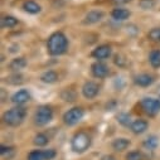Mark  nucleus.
<instances>
[{
	"instance_id": "obj_1",
	"label": "nucleus",
	"mask_w": 160,
	"mask_h": 160,
	"mask_svg": "<svg viewBox=\"0 0 160 160\" xmlns=\"http://www.w3.org/2000/svg\"><path fill=\"white\" fill-rule=\"evenodd\" d=\"M68 47V41L67 37L62 32H56L53 33L47 42V49L51 56H61L67 51Z\"/></svg>"
},
{
	"instance_id": "obj_2",
	"label": "nucleus",
	"mask_w": 160,
	"mask_h": 160,
	"mask_svg": "<svg viewBox=\"0 0 160 160\" xmlns=\"http://www.w3.org/2000/svg\"><path fill=\"white\" fill-rule=\"evenodd\" d=\"M25 115H27V111L24 107L22 106H15L10 110H8L4 116H3V120L4 122L8 125V126H12V128H17L19 125H22V122L24 121L25 118Z\"/></svg>"
},
{
	"instance_id": "obj_3",
	"label": "nucleus",
	"mask_w": 160,
	"mask_h": 160,
	"mask_svg": "<svg viewBox=\"0 0 160 160\" xmlns=\"http://www.w3.org/2000/svg\"><path fill=\"white\" fill-rule=\"evenodd\" d=\"M91 146V136L85 131H78L74 134L71 141V148L74 152L82 154Z\"/></svg>"
},
{
	"instance_id": "obj_4",
	"label": "nucleus",
	"mask_w": 160,
	"mask_h": 160,
	"mask_svg": "<svg viewBox=\"0 0 160 160\" xmlns=\"http://www.w3.org/2000/svg\"><path fill=\"white\" fill-rule=\"evenodd\" d=\"M53 118V110L51 106L43 105V106H39L35 111L34 115V122L38 126H44L47 124H49Z\"/></svg>"
},
{
	"instance_id": "obj_5",
	"label": "nucleus",
	"mask_w": 160,
	"mask_h": 160,
	"mask_svg": "<svg viewBox=\"0 0 160 160\" xmlns=\"http://www.w3.org/2000/svg\"><path fill=\"white\" fill-rule=\"evenodd\" d=\"M83 115H85V112H83L82 107H73L63 115V122L68 126H73L81 121Z\"/></svg>"
},
{
	"instance_id": "obj_6",
	"label": "nucleus",
	"mask_w": 160,
	"mask_h": 160,
	"mask_svg": "<svg viewBox=\"0 0 160 160\" xmlns=\"http://www.w3.org/2000/svg\"><path fill=\"white\" fill-rule=\"evenodd\" d=\"M144 112L149 116H155L160 112V100L152 97H145L140 102Z\"/></svg>"
},
{
	"instance_id": "obj_7",
	"label": "nucleus",
	"mask_w": 160,
	"mask_h": 160,
	"mask_svg": "<svg viewBox=\"0 0 160 160\" xmlns=\"http://www.w3.org/2000/svg\"><path fill=\"white\" fill-rule=\"evenodd\" d=\"M98 92H100L98 85L95 83V82H92V81H88V82H86V83L82 86V95H83L86 98H88V100L95 98V97L98 95Z\"/></svg>"
},
{
	"instance_id": "obj_8",
	"label": "nucleus",
	"mask_w": 160,
	"mask_h": 160,
	"mask_svg": "<svg viewBox=\"0 0 160 160\" xmlns=\"http://www.w3.org/2000/svg\"><path fill=\"white\" fill-rule=\"evenodd\" d=\"M91 73H92V76L96 77V78H105V77L108 76L110 69H108V67H107L105 63H102V62H96V63H93V64L91 66Z\"/></svg>"
},
{
	"instance_id": "obj_9",
	"label": "nucleus",
	"mask_w": 160,
	"mask_h": 160,
	"mask_svg": "<svg viewBox=\"0 0 160 160\" xmlns=\"http://www.w3.org/2000/svg\"><path fill=\"white\" fill-rule=\"evenodd\" d=\"M111 47L107 46V44H102V46H98L96 49L92 51V57L98 59V61H102V59H106L111 56Z\"/></svg>"
},
{
	"instance_id": "obj_10",
	"label": "nucleus",
	"mask_w": 160,
	"mask_h": 160,
	"mask_svg": "<svg viewBox=\"0 0 160 160\" xmlns=\"http://www.w3.org/2000/svg\"><path fill=\"white\" fill-rule=\"evenodd\" d=\"M102 18H103V13L101 10H92V12H90V13L86 14V17L82 20V24H85V25H92V24L98 23Z\"/></svg>"
},
{
	"instance_id": "obj_11",
	"label": "nucleus",
	"mask_w": 160,
	"mask_h": 160,
	"mask_svg": "<svg viewBox=\"0 0 160 160\" xmlns=\"http://www.w3.org/2000/svg\"><path fill=\"white\" fill-rule=\"evenodd\" d=\"M30 100V93L27 90H19L18 92H15L12 96V101L13 103H15L17 106H22L25 102H28Z\"/></svg>"
},
{
	"instance_id": "obj_12",
	"label": "nucleus",
	"mask_w": 160,
	"mask_h": 160,
	"mask_svg": "<svg viewBox=\"0 0 160 160\" xmlns=\"http://www.w3.org/2000/svg\"><path fill=\"white\" fill-rule=\"evenodd\" d=\"M134 82L136 86H140V87H149L152 85L154 82V77L151 74H148V73H141V74H138L135 78H134Z\"/></svg>"
},
{
	"instance_id": "obj_13",
	"label": "nucleus",
	"mask_w": 160,
	"mask_h": 160,
	"mask_svg": "<svg viewBox=\"0 0 160 160\" xmlns=\"http://www.w3.org/2000/svg\"><path fill=\"white\" fill-rule=\"evenodd\" d=\"M148 126H149V124L145 121V120L138 118V120H134L132 124L130 125V130H131L134 134L140 135V134H142V132H145V131L148 130Z\"/></svg>"
},
{
	"instance_id": "obj_14",
	"label": "nucleus",
	"mask_w": 160,
	"mask_h": 160,
	"mask_svg": "<svg viewBox=\"0 0 160 160\" xmlns=\"http://www.w3.org/2000/svg\"><path fill=\"white\" fill-rule=\"evenodd\" d=\"M111 17H112L115 20L122 22V20L129 19V17H130V12H129L128 9H124V8H116V9L112 10Z\"/></svg>"
},
{
	"instance_id": "obj_15",
	"label": "nucleus",
	"mask_w": 160,
	"mask_h": 160,
	"mask_svg": "<svg viewBox=\"0 0 160 160\" xmlns=\"http://www.w3.org/2000/svg\"><path fill=\"white\" fill-rule=\"evenodd\" d=\"M23 9L29 14H38L42 10L41 5H39L38 3H35V2H33V0H28V2H25L23 4Z\"/></svg>"
},
{
	"instance_id": "obj_16",
	"label": "nucleus",
	"mask_w": 160,
	"mask_h": 160,
	"mask_svg": "<svg viewBox=\"0 0 160 160\" xmlns=\"http://www.w3.org/2000/svg\"><path fill=\"white\" fill-rule=\"evenodd\" d=\"M129 145H130V140H128L125 138H118V139L113 140V142H112V148L115 151H124L129 148Z\"/></svg>"
},
{
	"instance_id": "obj_17",
	"label": "nucleus",
	"mask_w": 160,
	"mask_h": 160,
	"mask_svg": "<svg viewBox=\"0 0 160 160\" xmlns=\"http://www.w3.org/2000/svg\"><path fill=\"white\" fill-rule=\"evenodd\" d=\"M41 79H42V82H44V83L52 85V83L57 82L58 74H57V72H54V71H47V72H44V73L41 76Z\"/></svg>"
},
{
	"instance_id": "obj_18",
	"label": "nucleus",
	"mask_w": 160,
	"mask_h": 160,
	"mask_svg": "<svg viewBox=\"0 0 160 160\" xmlns=\"http://www.w3.org/2000/svg\"><path fill=\"white\" fill-rule=\"evenodd\" d=\"M25 66H27V61H25V58H23V57H18V58H14V59L10 62L9 68H10L12 71H20V69L25 68Z\"/></svg>"
},
{
	"instance_id": "obj_19",
	"label": "nucleus",
	"mask_w": 160,
	"mask_h": 160,
	"mask_svg": "<svg viewBox=\"0 0 160 160\" xmlns=\"http://www.w3.org/2000/svg\"><path fill=\"white\" fill-rule=\"evenodd\" d=\"M159 145V139L155 135H150L149 138H146L144 140V148L149 149V150H155Z\"/></svg>"
},
{
	"instance_id": "obj_20",
	"label": "nucleus",
	"mask_w": 160,
	"mask_h": 160,
	"mask_svg": "<svg viewBox=\"0 0 160 160\" xmlns=\"http://www.w3.org/2000/svg\"><path fill=\"white\" fill-rule=\"evenodd\" d=\"M149 62L154 68H160V51L155 49L149 56Z\"/></svg>"
},
{
	"instance_id": "obj_21",
	"label": "nucleus",
	"mask_w": 160,
	"mask_h": 160,
	"mask_svg": "<svg viewBox=\"0 0 160 160\" xmlns=\"http://www.w3.org/2000/svg\"><path fill=\"white\" fill-rule=\"evenodd\" d=\"M18 24V19L10 15H7L2 19V27L3 28H14Z\"/></svg>"
},
{
	"instance_id": "obj_22",
	"label": "nucleus",
	"mask_w": 160,
	"mask_h": 160,
	"mask_svg": "<svg viewBox=\"0 0 160 160\" xmlns=\"http://www.w3.org/2000/svg\"><path fill=\"white\" fill-rule=\"evenodd\" d=\"M48 138H47V135H44V134H37L35 136H34V144L37 145V146H46L47 144H48Z\"/></svg>"
},
{
	"instance_id": "obj_23",
	"label": "nucleus",
	"mask_w": 160,
	"mask_h": 160,
	"mask_svg": "<svg viewBox=\"0 0 160 160\" xmlns=\"http://www.w3.org/2000/svg\"><path fill=\"white\" fill-rule=\"evenodd\" d=\"M28 160H46L44 151H42V150H34V151L29 152Z\"/></svg>"
},
{
	"instance_id": "obj_24",
	"label": "nucleus",
	"mask_w": 160,
	"mask_h": 160,
	"mask_svg": "<svg viewBox=\"0 0 160 160\" xmlns=\"http://www.w3.org/2000/svg\"><path fill=\"white\" fill-rule=\"evenodd\" d=\"M7 82L10 83V85H20V83H23V76L19 74V73L12 74L7 78Z\"/></svg>"
},
{
	"instance_id": "obj_25",
	"label": "nucleus",
	"mask_w": 160,
	"mask_h": 160,
	"mask_svg": "<svg viewBox=\"0 0 160 160\" xmlns=\"http://www.w3.org/2000/svg\"><path fill=\"white\" fill-rule=\"evenodd\" d=\"M117 121L121 124V125H124V126H130L132 122H131V117H130V115H128V113H120L118 116H117Z\"/></svg>"
},
{
	"instance_id": "obj_26",
	"label": "nucleus",
	"mask_w": 160,
	"mask_h": 160,
	"mask_svg": "<svg viewBox=\"0 0 160 160\" xmlns=\"http://www.w3.org/2000/svg\"><path fill=\"white\" fill-rule=\"evenodd\" d=\"M62 98L64 100V101H67V102H72V101H74L76 100V93L72 91V90H64L63 92H62Z\"/></svg>"
},
{
	"instance_id": "obj_27",
	"label": "nucleus",
	"mask_w": 160,
	"mask_h": 160,
	"mask_svg": "<svg viewBox=\"0 0 160 160\" xmlns=\"http://www.w3.org/2000/svg\"><path fill=\"white\" fill-rule=\"evenodd\" d=\"M149 38L154 42H159L160 43V28H152L149 32Z\"/></svg>"
},
{
	"instance_id": "obj_28",
	"label": "nucleus",
	"mask_w": 160,
	"mask_h": 160,
	"mask_svg": "<svg viewBox=\"0 0 160 160\" xmlns=\"http://www.w3.org/2000/svg\"><path fill=\"white\" fill-rule=\"evenodd\" d=\"M139 5L141 9L144 10H149V9H152L154 5H155V0H140L139 2Z\"/></svg>"
},
{
	"instance_id": "obj_29",
	"label": "nucleus",
	"mask_w": 160,
	"mask_h": 160,
	"mask_svg": "<svg viewBox=\"0 0 160 160\" xmlns=\"http://www.w3.org/2000/svg\"><path fill=\"white\" fill-rule=\"evenodd\" d=\"M126 160H142V154L140 151H130L126 155Z\"/></svg>"
},
{
	"instance_id": "obj_30",
	"label": "nucleus",
	"mask_w": 160,
	"mask_h": 160,
	"mask_svg": "<svg viewBox=\"0 0 160 160\" xmlns=\"http://www.w3.org/2000/svg\"><path fill=\"white\" fill-rule=\"evenodd\" d=\"M13 151H14V150H13V148H10V146H4V145L0 146V154H2L3 156H8L9 152H13Z\"/></svg>"
},
{
	"instance_id": "obj_31",
	"label": "nucleus",
	"mask_w": 160,
	"mask_h": 160,
	"mask_svg": "<svg viewBox=\"0 0 160 160\" xmlns=\"http://www.w3.org/2000/svg\"><path fill=\"white\" fill-rule=\"evenodd\" d=\"M44 156H46V160H52V159L56 158V151L53 149L44 150Z\"/></svg>"
},
{
	"instance_id": "obj_32",
	"label": "nucleus",
	"mask_w": 160,
	"mask_h": 160,
	"mask_svg": "<svg viewBox=\"0 0 160 160\" xmlns=\"http://www.w3.org/2000/svg\"><path fill=\"white\" fill-rule=\"evenodd\" d=\"M131 0H111V3L113 4V5H124V4H128V3H130Z\"/></svg>"
},
{
	"instance_id": "obj_33",
	"label": "nucleus",
	"mask_w": 160,
	"mask_h": 160,
	"mask_svg": "<svg viewBox=\"0 0 160 160\" xmlns=\"http://www.w3.org/2000/svg\"><path fill=\"white\" fill-rule=\"evenodd\" d=\"M101 160H116V159L112 155H105V156L101 158Z\"/></svg>"
}]
</instances>
